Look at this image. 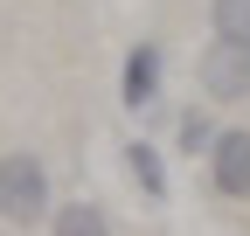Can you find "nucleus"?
I'll list each match as a JSON object with an SVG mask.
<instances>
[{
  "instance_id": "nucleus-1",
  "label": "nucleus",
  "mask_w": 250,
  "mask_h": 236,
  "mask_svg": "<svg viewBox=\"0 0 250 236\" xmlns=\"http://www.w3.org/2000/svg\"><path fill=\"white\" fill-rule=\"evenodd\" d=\"M49 209H56V188H49V167H42V153H0V222H14V229H35V222H49Z\"/></svg>"
},
{
  "instance_id": "nucleus-2",
  "label": "nucleus",
  "mask_w": 250,
  "mask_h": 236,
  "mask_svg": "<svg viewBox=\"0 0 250 236\" xmlns=\"http://www.w3.org/2000/svg\"><path fill=\"white\" fill-rule=\"evenodd\" d=\"M195 83H202L208 104H243V98H250V42L215 35V42L202 49V63H195Z\"/></svg>"
},
{
  "instance_id": "nucleus-3",
  "label": "nucleus",
  "mask_w": 250,
  "mask_h": 236,
  "mask_svg": "<svg viewBox=\"0 0 250 236\" xmlns=\"http://www.w3.org/2000/svg\"><path fill=\"white\" fill-rule=\"evenodd\" d=\"M160 77H167V49L160 42H132L125 49V70H118V104L125 111L160 104Z\"/></svg>"
},
{
  "instance_id": "nucleus-4",
  "label": "nucleus",
  "mask_w": 250,
  "mask_h": 236,
  "mask_svg": "<svg viewBox=\"0 0 250 236\" xmlns=\"http://www.w3.org/2000/svg\"><path fill=\"white\" fill-rule=\"evenodd\" d=\"M208 181H215L223 201H250V132H243V125H223V132H215Z\"/></svg>"
},
{
  "instance_id": "nucleus-5",
  "label": "nucleus",
  "mask_w": 250,
  "mask_h": 236,
  "mask_svg": "<svg viewBox=\"0 0 250 236\" xmlns=\"http://www.w3.org/2000/svg\"><path fill=\"white\" fill-rule=\"evenodd\" d=\"M49 236H111V216H104V201H56Z\"/></svg>"
},
{
  "instance_id": "nucleus-6",
  "label": "nucleus",
  "mask_w": 250,
  "mask_h": 236,
  "mask_svg": "<svg viewBox=\"0 0 250 236\" xmlns=\"http://www.w3.org/2000/svg\"><path fill=\"white\" fill-rule=\"evenodd\" d=\"M125 174L139 181V195H146V201H167V167H160V146L132 139V146H125Z\"/></svg>"
},
{
  "instance_id": "nucleus-7",
  "label": "nucleus",
  "mask_w": 250,
  "mask_h": 236,
  "mask_svg": "<svg viewBox=\"0 0 250 236\" xmlns=\"http://www.w3.org/2000/svg\"><path fill=\"white\" fill-rule=\"evenodd\" d=\"M215 132H223V125H215L208 111H181V125H174V146H181L188 160H195V153L208 160V153H215Z\"/></svg>"
},
{
  "instance_id": "nucleus-8",
  "label": "nucleus",
  "mask_w": 250,
  "mask_h": 236,
  "mask_svg": "<svg viewBox=\"0 0 250 236\" xmlns=\"http://www.w3.org/2000/svg\"><path fill=\"white\" fill-rule=\"evenodd\" d=\"M208 28L229 42H250V0H208Z\"/></svg>"
}]
</instances>
